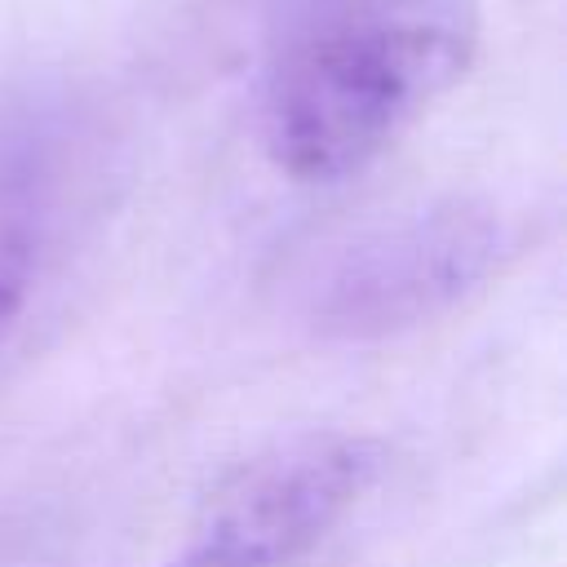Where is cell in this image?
I'll return each instance as SVG.
<instances>
[{"label": "cell", "mask_w": 567, "mask_h": 567, "mask_svg": "<svg viewBox=\"0 0 567 567\" xmlns=\"http://www.w3.org/2000/svg\"><path fill=\"white\" fill-rule=\"evenodd\" d=\"M474 0H332L261 80V142L292 182H341L408 133L470 66Z\"/></svg>", "instance_id": "1"}, {"label": "cell", "mask_w": 567, "mask_h": 567, "mask_svg": "<svg viewBox=\"0 0 567 567\" xmlns=\"http://www.w3.org/2000/svg\"><path fill=\"white\" fill-rule=\"evenodd\" d=\"M501 257L505 226L492 208L439 199L337 248L310 284L306 319L328 341H381L461 306Z\"/></svg>", "instance_id": "2"}, {"label": "cell", "mask_w": 567, "mask_h": 567, "mask_svg": "<svg viewBox=\"0 0 567 567\" xmlns=\"http://www.w3.org/2000/svg\"><path fill=\"white\" fill-rule=\"evenodd\" d=\"M381 474V447L363 434H297L208 501L204 518L168 567H297L363 501Z\"/></svg>", "instance_id": "3"}, {"label": "cell", "mask_w": 567, "mask_h": 567, "mask_svg": "<svg viewBox=\"0 0 567 567\" xmlns=\"http://www.w3.org/2000/svg\"><path fill=\"white\" fill-rule=\"evenodd\" d=\"M66 182V128L49 106L0 115V350L13 341L53 239Z\"/></svg>", "instance_id": "4"}]
</instances>
